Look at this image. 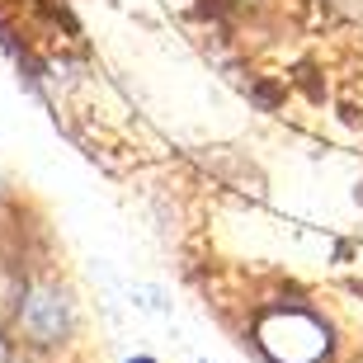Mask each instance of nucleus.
I'll use <instances>...</instances> for the list:
<instances>
[{
    "label": "nucleus",
    "instance_id": "nucleus-1",
    "mask_svg": "<svg viewBox=\"0 0 363 363\" xmlns=\"http://www.w3.org/2000/svg\"><path fill=\"white\" fill-rule=\"evenodd\" d=\"M10 325H14V340L28 354H57L76 335V297H71L67 283H57V279L28 283V293Z\"/></svg>",
    "mask_w": 363,
    "mask_h": 363
},
{
    "label": "nucleus",
    "instance_id": "nucleus-2",
    "mask_svg": "<svg viewBox=\"0 0 363 363\" xmlns=\"http://www.w3.org/2000/svg\"><path fill=\"white\" fill-rule=\"evenodd\" d=\"M259 350L274 363H325L330 354V325L307 307H274L255 325Z\"/></svg>",
    "mask_w": 363,
    "mask_h": 363
},
{
    "label": "nucleus",
    "instance_id": "nucleus-3",
    "mask_svg": "<svg viewBox=\"0 0 363 363\" xmlns=\"http://www.w3.org/2000/svg\"><path fill=\"white\" fill-rule=\"evenodd\" d=\"M24 293H28L24 264H19V259H10V255H0V325L14 321V311H19Z\"/></svg>",
    "mask_w": 363,
    "mask_h": 363
},
{
    "label": "nucleus",
    "instance_id": "nucleus-4",
    "mask_svg": "<svg viewBox=\"0 0 363 363\" xmlns=\"http://www.w3.org/2000/svg\"><path fill=\"white\" fill-rule=\"evenodd\" d=\"M0 363H14V345L5 340V330H0Z\"/></svg>",
    "mask_w": 363,
    "mask_h": 363
},
{
    "label": "nucleus",
    "instance_id": "nucleus-5",
    "mask_svg": "<svg viewBox=\"0 0 363 363\" xmlns=\"http://www.w3.org/2000/svg\"><path fill=\"white\" fill-rule=\"evenodd\" d=\"M128 363H156V359H128Z\"/></svg>",
    "mask_w": 363,
    "mask_h": 363
},
{
    "label": "nucleus",
    "instance_id": "nucleus-6",
    "mask_svg": "<svg viewBox=\"0 0 363 363\" xmlns=\"http://www.w3.org/2000/svg\"><path fill=\"white\" fill-rule=\"evenodd\" d=\"M0 199H5V189H0Z\"/></svg>",
    "mask_w": 363,
    "mask_h": 363
}]
</instances>
